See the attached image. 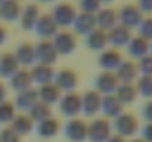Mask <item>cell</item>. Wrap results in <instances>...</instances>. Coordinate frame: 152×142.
Listing matches in <instances>:
<instances>
[{
	"label": "cell",
	"instance_id": "31",
	"mask_svg": "<svg viewBox=\"0 0 152 142\" xmlns=\"http://www.w3.org/2000/svg\"><path fill=\"white\" fill-rule=\"evenodd\" d=\"M52 116V108L49 104H46V102H43V101H37L30 110H28V117L33 120V121H42V120H45V118H48V117H50Z\"/></svg>",
	"mask_w": 152,
	"mask_h": 142
},
{
	"label": "cell",
	"instance_id": "30",
	"mask_svg": "<svg viewBox=\"0 0 152 142\" xmlns=\"http://www.w3.org/2000/svg\"><path fill=\"white\" fill-rule=\"evenodd\" d=\"M37 93H39V99L40 101H43V102L50 105V104L61 99L62 90L52 82V83H46V85H40L39 89H37Z\"/></svg>",
	"mask_w": 152,
	"mask_h": 142
},
{
	"label": "cell",
	"instance_id": "43",
	"mask_svg": "<svg viewBox=\"0 0 152 142\" xmlns=\"http://www.w3.org/2000/svg\"><path fill=\"white\" fill-rule=\"evenodd\" d=\"M106 142H126V138H123V136L114 133V135H111V136L108 138V141Z\"/></svg>",
	"mask_w": 152,
	"mask_h": 142
},
{
	"label": "cell",
	"instance_id": "24",
	"mask_svg": "<svg viewBox=\"0 0 152 142\" xmlns=\"http://www.w3.org/2000/svg\"><path fill=\"white\" fill-rule=\"evenodd\" d=\"M31 71V77L33 82L39 83V85H46V83H52L55 79V71L52 68V65H46V64H36L33 67Z\"/></svg>",
	"mask_w": 152,
	"mask_h": 142
},
{
	"label": "cell",
	"instance_id": "21",
	"mask_svg": "<svg viewBox=\"0 0 152 142\" xmlns=\"http://www.w3.org/2000/svg\"><path fill=\"white\" fill-rule=\"evenodd\" d=\"M39 16H40V9H39V6H37L36 3H28V4L22 9V12H21V15H19L21 27H22L24 30H31V28H34V25H36Z\"/></svg>",
	"mask_w": 152,
	"mask_h": 142
},
{
	"label": "cell",
	"instance_id": "1",
	"mask_svg": "<svg viewBox=\"0 0 152 142\" xmlns=\"http://www.w3.org/2000/svg\"><path fill=\"white\" fill-rule=\"evenodd\" d=\"M139 129L137 117L132 113H121L118 117L114 118V130L117 135L123 138L133 136Z\"/></svg>",
	"mask_w": 152,
	"mask_h": 142
},
{
	"label": "cell",
	"instance_id": "23",
	"mask_svg": "<svg viewBox=\"0 0 152 142\" xmlns=\"http://www.w3.org/2000/svg\"><path fill=\"white\" fill-rule=\"evenodd\" d=\"M33 85V77H31V71L28 68H19L12 77H10V86L12 89H15L16 92L30 89Z\"/></svg>",
	"mask_w": 152,
	"mask_h": 142
},
{
	"label": "cell",
	"instance_id": "50",
	"mask_svg": "<svg viewBox=\"0 0 152 142\" xmlns=\"http://www.w3.org/2000/svg\"><path fill=\"white\" fill-rule=\"evenodd\" d=\"M0 55H1V53H0Z\"/></svg>",
	"mask_w": 152,
	"mask_h": 142
},
{
	"label": "cell",
	"instance_id": "38",
	"mask_svg": "<svg viewBox=\"0 0 152 142\" xmlns=\"http://www.w3.org/2000/svg\"><path fill=\"white\" fill-rule=\"evenodd\" d=\"M0 142H21V136L10 127H4L0 132Z\"/></svg>",
	"mask_w": 152,
	"mask_h": 142
},
{
	"label": "cell",
	"instance_id": "2",
	"mask_svg": "<svg viewBox=\"0 0 152 142\" xmlns=\"http://www.w3.org/2000/svg\"><path fill=\"white\" fill-rule=\"evenodd\" d=\"M50 15L58 27H69L77 16V10L69 1H61L53 7Z\"/></svg>",
	"mask_w": 152,
	"mask_h": 142
},
{
	"label": "cell",
	"instance_id": "5",
	"mask_svg": "<svg viewBox=\"0 0 152 142\" xmlns=\"http://www.w3.org/2000/svg\"><path fill=\"white\" fill-rule=\"evenodd\" d=\"M52 43L56 49L58 55H69L71 52H74V49L77 46V37L69 30H61L53 36Z\"/></svg>",
	"mask_w": 152,
	"mask_h": 142
},
{
	"label": "cell",
	"instance_id": "19",
	"mask_svg": "<svg viewBox=\"0 0 152 142\" xmlns=\"http://www.w3.org/2000/svg\"><path fill=\"white\" fill-rule=\"evenodd\" d=\"M18 64L21 65H31L36 62V50H34V45L31 42H22L19 43L16 50L13 52Z\"/></svg>",
	"mask_w": 152,
	"mask_h": 142
},
{
	"label": "cell",
	"instance_id": "25",
	"mask_svg": "<svg viewBox=\"0 0 152 142\" xmlns=\"http://www.w3.org/2000/svg\"><path fill=\"white\" fill-rule=\"evenodd\" d=\"M19 70V64L13 52H4L0 55V77H12Z\"/></svg>",
	"mask_w": 152,
	"mask_h": 142
},
{
	"label": "cell",
	"instance_id": "44",
	"mask_svg": "<svg viewBox=\"0 0 152 142\" xmlns=\"http://www.w3.org/2000/svg\"><path fill=\"white\" fill-rule=\"evenodd\" d=\"M4 99H6V88H4V85L0 82V102L4 101Z\"/></svg>",
	"mask_w": 152,
	"mask_h": 142
},
{
	"label": "cell",
	"instance_id": "9",
	"mask_svg": "<svg viewBox=\"0 0 152 142\" xmlns=\"http://www.w3.org/2000/svg\"><path fill=\"white\" fill-rule=\"evenodd\" d=\"M36 61H39L40 64H46V65H52L56 62L58 58V52L53 46L52 40H42L39 42L36 46Z\"/></svg>",
	"mask_w": 152,
	"mask_h": 142
},
{
	"label": "cell",
	"instance_id": "32",
	"mask_svg": "<svg viewBox=\"0 0 152 142\" xmlns=\"http://www.w3.org/2000/svg\"><path fill=\"white\" fill-rule=\"evenodd\" d=\"M115 96L121 101V104H132L136 96H137V89L136 85L133 83H120L117 90H115Z\"/></svg>",
	"mask_w": 152,
	"mask_h": 142
},
{
	"label": "cell",
	"instance_id": "12",
	"mask_svg": "<svg viewBox=\"0 0 152 142\" xmlns=\"http://www.w3.org/2000/svg\"><path fill=\"white\" fill-rule=\"evenodd\" d=\"M95 18H96V27L105 31H109L118 24V13L112 7H101L95 13Z\"/></svg>",
	"mask_w": 152,
	"mask_h": 142
},
{
	"label": "cell",
	"instance_id": "4",
	"mask_svg": "<svg viewBox=\"0 0 152 142\" xmlns=\"http://www.w3.org/2000/svg\"><path fill=\"white\" fill-rule=\"evenodd\" d=\"M118 13V21L121 25L127 27V28H134V27H139L140 21L143 19V12L139 9V6L136 3H129L126 6H123L120 9Z\"/></svg>",
	"mask_w": 152,
	"mask_h": 142
},
{
	"label": "cell",
	"instance_id": "13",
	"mask_svg": "<svg viewBox=\"0 0 152 142\" xmlns=\"http://www.w3.org/2000/svg\"><path fill=\"white\" fill-rule=\"evenodd\" d=\"M121 61H123L121 52L118 49H115V47L102 50V53L99 55V58H98V64L101 65L105 71L117 70L118 65L121 64Z\"/></svg>",
	"mask_w": 152,
	"mask_h": 142
},
{
	"label": "cell",
	"instance_id": "33",
	"mask_svg": "<svg viewBox=\"0 0 152 142\" xmlns=\"http://www.w3.org/2000/svg\"><path fill=\"white\" fill-rule=\"evenodd\" d=\"M15 105L12 101H1L0 102V123H9L15 117Z\"/></svg>",
	"mask_w": 152,
	"mask_h": 142
},
{
	"label": "cell",
	"instance_id": "47",
	"mask_svg": "<svg viewBox=\"0 0 152 142\" xmlns=\"http://www.w3.org/2000/svg\"><path fill=\"white\" fill-rule=\"evenodd\" d=\"M102 1H105V3H108V1H111V0H101V3Z\"/></svg>",
	"mask_w": 152,
	"mask_h": 142
},
{
	"label": "cell",
	"instance_id": "20",
	"mask_svg": "<svg viewBox=\"0 0 152 142\" xmlns=\"http://www.w3.org/2000/svg\"><path fill=\"white\" fill-rule=\"evenodd\" d=\"M37 101H39L37 89L30 88V89H25V90L18 92L13 105H15V108H19V110H22V111H28Z\"/></svg>",
	"mask_w": 152,
	"mask_h": 142
},
{
	"label": "cell",
	"instance_id": "35",
	"mask_svg": "<svg viewBox=\"0 0 152 142\" xmlns=\"http://www.w3.org/2000/svg\"><path fill=\"white\" fill-rule=\"evenodd\" d=\"M137 70H139V73H142V76H152V55L151 53H148V55H145V56H142L139 59Z\"/></svg>",
	"mask_w": 152,
	"mask_h": 142
},
{
	"label": "cell",
	"instance_id": "40",
	"mask_svg": "<svg viewBox=\"0 0 152 142\" xmlns=\"http://www.w3.org/2000/svg\"><path fill=\"white\" fill-rule=\"evenodd\" d=\"M145 142H152V123H146L142 130V138Z\"/></svg>",
	"mask_w": 152,
	"mask_h": 142
},
{
	"label": "cell",
	"instance_id": "18",
	"mask_svg": "<svg viewBox=\"0 0 152 142\" xmlns=\"http://www.w3.org/2000/svg\"><path fill=\"white\" fill-rule=\"evenodd\" d=\"M132 39V30L117 24L114 28H111L108 31V43H111L112 46H124L130 42Z\"/></svg>",
	"mask_w": 152,
	"mask_h": 142
},
{
	"label": "cell",
	"instance_id": "26",
	"mask_svg": "<svg viewBox=\"0 0 152 142\" xmlns=\"http://www.w3.org/2000/svg\"><path fill=\"white\" fill-rule=\"evenodd\" d=\"M22 12V6L19 0H3L0 3V19L15 21L19 18Z\"/></svg>",
	"mask_w": 152,
	"mask_h": 142
},
{
	"label": "cell",
	"instance_id": "39",
	"mask_svg": "<svg viewBox=\"0 0 152 142\" xmlns=\"http://www.w3.org/2000/svg\"><path fill=\"white\" fill-rule=\"evenodd\" d=\"M142 116H143V118H145L148 123H152V99H149V101L143 105V108H142Z\"/></svg>",
	"mask_w": 152,
	"mask_h": 142
},
{
	"label": "cell",
	"instance_id": "49",
	"mask_svg": "<svg viewBox=\"0 0 152 142\" xmlns=\"http://www.w3.org/2000/svg\"><path fill=\"white\" fill-rule=\"evenodd\" d=\"M1 1H3V0H0V3H1Z\"/></svg>",
	"mask_w": 152,
	"mask_h": 142
},
{
	"label": "cell",
	"instance_id": "22",
	"mask_svg": "<svg viewBox=\"0 0 152 142\" xmlns=\"http://www.w3.org/2000/svg\"><path fill=\"white\" fill-rule=\"evenodd\" d=\"M59 129H61V121L56 117H52V116L45 118V120H42V121H39L37 127H36L37 135L42 136V138H46V139L56 136Z\"/></svg>",
	"mask_w": 152,
	"mask_h": 142
},
{
	"label": "cell",
	"instance_id": "28",
	"mask_svg": "<svg viewBox=\"0 0 152 142\" xmlns=\"http://www.w3.org/2000/svg\"><path fill=\"white\" fill-rule=\"evenodd\" d=\"M86 45L92 50H102L108 45V31L96 27L89 34H86Z\"/></svg>",
	"mask_w": 152,
	"mask_h": 142
},
{
	"label": "cell",
	"instance_id": "15",
	"mask_svg": "<svg viewBox=\"0 0 152 142\" xmlns=\"http://www.w3.org/2000/svg\"><path fill=\"white\" fill-rule=\"evenodd\" d=\"M72 27H74V31L78 33V34H89L92 30L96 28V18H95V13H89V12H80L77 13L74 22H72Z\"/></svg>",
	"mask_w": 152,
	"mask_h": 142
},
{
	"label": "cell",
	"instance_id": "17",
	"mask_svg": "<svg viewBox=\"0 0 152 142\" xmlns=\"http://www.w3.org/2000/svg\"><path fill=\"white\" fill-rule=\"evenodd\" d=\"M123 104L121 101L115 96V93H111V95H105L102 96V102H101V110L103 111L105 117L108 118H115L118 117L121 113H123Z\"/></svg>",
	"mask_w": 152,
	"mask_h": 142
},
{
	"label": "cell",
	"instance_id": "14",
	"mask_svg": "<svg viewBox=\"0 0 152 142\" xmlns=\"http://www.w3.org/2000/svg\"><path fill=\"white\" fill-rule=\"evenodd\" d=\"M102 95L96 90H87L81 95V111L86 116H95L101 111Z\"/></svg>",
	"mask_w": 152,
	"mask_h": 142
},
{
	"label": "cell",
	"instance_id": "27",
	"mask_svg": "<svg viewBox=\"0 0 152 142\" xmlns=\"http://www.w3.org/2000/svg\"><path fill=\"white\" fill-rule=\"evenodd\" d=\"M127 46H129V53L132 56L140 59L142 56H145V55L149 53L151 43H149V40H146L142 36H134V37L130 39V42L127 43Z\"/></svg>",
	"mask_w": 152,
	"mask_h": 142
},
{
	"label": "cell",
	"instance_id": "29",
	"mask_svg": "<svg viewBox=\"0 0 152 142\" xmlns=\"http://www.w3.org/2000/svg\"><path fill=\"white\" fill-rule=\"evenodd\" d=\"M10 129L16 132L19 136H25L34 129V121L28 117V114H18L12 118Z\"/></svg>",
	"mask_w": 152,
	"mask_h": 142
},
{
	"label": "cell",
	"instance_id": "42",
	"mask_svg": "<svg viewBox=\"0 0 152 142\" xmlns=\"http://www.w3.org/2000/svg\"><path fill=\"white\" fill-rule=\"evenodd\" d=\"M6 37H7V30H6V27H4V25H1V24H0V45H1V43H4Z\"/></svg>",
	"mask_w": 152,
	"mask_h": 142
},
{
	"label": "cell",
	"instance_id": "6",
	"mask_svg": "<svg viewBox=\"0 0 152 142\" xmlns=\"http://www.w3.org/2000/svg\"><path fill=\"white\" fill-rule=\"evenodd\" d=\"M59 108L61 113L66 117H75L78 113H81V95L77 92H65L64 96L59 99Z\"/></svg>",
	"mask_w": 152,
	"mask_h": 142
},
{
	"label": "cell",
	"instance_id": "48",
	"mask_svg": "<svg viewBox=\"0 0 152 142\" xmlns=\"http://www.w3.org/2000/svg\"><path fill=\"white\" fill-rule=\"evenodd\" d=\"M151 50H152V45H151ZM151 55H152V53H151Z\"/></svg>",
	"mask_w": 152,
	"mask_h": 142
},
{
	"label": "cell",
	"instance_id": "16",
	"mask_svg": "<svg viewBox=\"0 0 152 142\" xmlns=\"http://www.w3.org/2000/svg\"><path fill=\"white\" fill-rule=\"evenodd\" d=\"M137 62L132 61V59H123L121 64L118 65V68L115 70V74L120 80V83H133L137 77Z\"/></svg>",
	"mask_w": 152,
	"mask_h": 142
},
{
	"label": "cell",
	"instance_id": "37",
	"mask_svg": "<svg viewBox=\"0 0 152 142\" xmlns=\"http://www.w3.org/2000/svg\"><path fill=\"white\" fill-rule=\"evenodd\" d=\"M101 0H80V7L83 12L96 13L101 9Z\"/></svg>",
	"mask_w": 152,
	"mask_h": 142
},
{
	"label": "cell",
	"instance_id": "41",
	"mask_svg": "<svg viewBox=\"0 0 152 142\" xmlns=\"http://www.w3.org/2000/svg\"><path fill=\"white\" fill-rule=\"evenodd\" d=\"M139 6V9L142 12H152V0H139V3H136Z\"/></svg>",
	"mask_w": 152,
	"mask_h": 142
},
{
	"label": "cell",
	"instance_id": "10",
	"mask_svg": "<svg viewBox=\"0 0 152 142\" xmlns=\"http://www.w3.org/2000/svg\"><path fill=\"white\" fill-rule=\"evenodd\" d=\"M34 30L43 40H50V37L53 39V36L58 33V25L55 24L50 13H43L39 16Z\"/></svg>",
	"mask_w": 152,
	"mask_h": 142
},
{
	"label": "cell",
	"instance_id": "36",
	"mask_svg": "<svg viewBox=\"0 0 152 142\" xmlns=\"http://www.w3.org/2000/svg\"><path fill=\"white\" fill-rule=\"evenodd\" d=\"M139 31L142 37H145L146 40H152V15L143 18L139 24Z\"/></svg>",
	"mask_w": 152,
	"mask_h": 142
},
{
	"label": "cell",
	"instance_id": "34",
	"mask_svg": "<svg viewBox=\"0 0 152 142\" xmlns=\"http://www.w3.org/2000/svg\"><path fill=\"white\" fill-rule=\"evenodd\" d=\"M137 93L152 99V76H140L136 85Z\"/></svg>",
	"mask_w": 152,
	"mask_h": 142
},
{
	"label": "cell",
	"instance_id": "45",
	"mask_svg": "<svg viewBox=\"0 0 152 142\" xmlns=\"http://www.w3.org/2000/svg\"><path fill=\"white\" fill-rule=\"evenodd\" d=\"M130 142H145L143 139H133V141H130Z\"/></svg>",
	"mask_w": 152,
	"mask_h": 142
},
{
	"label": "cell",
	"instance_id": "11",
	"mask_svg": "<svg viewBox=\"0 0 152 142\" xmlns=\"http://www.w3.org/2000/svg\"><path fill=\"white\" fill-rule=\"evenodd\" d=\"M55 85L61 89V90H65V92H72L74 88L77 86L78 83V76L77 73L72 70V68H62L53 79Z\"/></svg>",
	"mask_w": 152,
	"mask_h": 142
},
{
	"label": "cell",
	"instance_id": "7",
	"mask_svg": "<svg viewBox=\"0 0 152 142\" xmlns=\"http://www.w3.org/2000/svg\"><path fill=\"white\" fill-rule=\"evenodd\" d=\"M65 138L71 142H83L87 139V123L81 118H71L64 129Z\"/></svg>",
	"mask_w": 152,
	"mask_h": 142
},
{
	"label": "cell",
	"instance_id": "3",
	"mask_svg": "<svg viewBox=\"0 0 152 142\" xmlns=\"http://www.w3.org/2000/svg\"><path fill=\"white\" fill-rule=\"evenodd\" d=\"M111 136V123L106 117L95 118L87 124V139L90 142H106Z\"/></svg>",
	"mask_w": 152,
	"mask_h": 142
},
{
	"label": "cell",
	"instance_id": "8",
	"mask_svg": "<svg viewBox=\"0 0 152 142\" xmlns=\"http://www.w3.org/2000/svg\"><path fill=\"white\" fill-rule=\"evenodd\" d=\"M96 92L103 95H111L115 93L118 85H120V80L115 74V71H102L98 74L96 77Z\"/></svg>",
	"mask_w": 152,
	"mask_h": 142
},
{
	"label": "cell",
	"instance_id": "46",
	"mask_svg": "<svg viewBox=\"0 0 152 142\" xmlns=\"http://www.w3.org/2000/svg\"><path fill=\"white\" fill-rule=\"evenodd\" d=\"M40 1H45V3H49V1H53V0H40Z\"/></svg>",
	"mask_w": 152,
	"mask_h": 142
}]
</instances>
